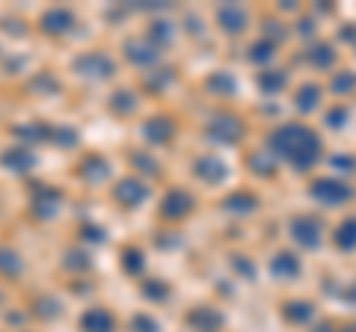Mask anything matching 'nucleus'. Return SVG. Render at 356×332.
Wrapping results in <instances>:
<instances>
[{
	"mask_svg": "<svg viewBox=\"0 0 356 332\" xmlns=\"http://www.w3.org/2000/svg\"><path fill=\"white\" fill-rule=\"evenodd\" d=\"M270 151H276L282 160L297 166V169H309L321 154V142L315 131H309L306 125H282L270 137Z\"/></svg>",
	"mask_w": 356,
	"mask_h": 332,
	"instance_id": "nucleus-1",
	"label": "nucleus"
},
{
	"mask_svg": "<svg viewBox=\"0 0 356 332\" xmlns=\"http://www.w3.org/2000/svg\"><path fill=\"white\" fill-rule=\"evenodd\" d=\"M65 202V193L60 187L54 184H33L30 193H27V211L33 219H39V223H51V219H57L60 208Z\"/></svg>",
	"mask_w": 356,
	"mask_h": 332,
	"instance_id": "nucleus-2",
	"label": "nucleus"
},
{
	"mask_svg": "<svg viewBox=\"0 0 356 332\" xmlns=\"http://www.w3.org/2000/svg\"><path fill=\"white\" fill-rule=\"evenodd\" d=\"M72 72L77 77H86V81H110L119 72V65L110 53L92 48V51H81L72 60Z\"/></svg>",
	"mask_w": 356,
	"mask_h": 332,
	"instance_id": "nucleus-3",
	"label": "nucleus"
},
{
	"mask_svg": "<svg viewBox=\"0 0 356 332\" xmlns=\"http://www.w3.org/2000/svg\"><path fill=\"white\" fill-rule=\"evenodd\" d=\"M110 196H113V202L122 211H137V208H143L152 199V187L143 181L140 175H125V179H119L113 184Z\"/></svg>",
	"mask_w": 356,
	"mask_h": 332,
	"instance_id": "nucleus-4",
	"label": "nucleus"
},
{
	"mask_svg": "<svg viewBox=\"0 0 356 332\" xmlns=\"http://www.w3.org/2000/svg\"><path fill=\"white\" fill-rule=\"evenodd\" d=\"M196 208V199L191 190H184V187H172V190H166L161 205H158V214L161 219H166V223H178V219H187L193 214Z\"/></svg>",
	"mask_w": 356,
	"mask_h": 332,
	"instance_id": "nucleus-5",
	"label": "nucleus"
},
{
	"mask_svg": "<svg viewBox=\"0 0 356 332\" xmlns=\"http://www.w3.org/2000/svg\"><path fill=\"white\" fill-rule=\"evenodd\" d=\"M74 175L83 184L98 187V184H107V179L113 175V163H110V158H104V154H98V151H86L83 158L74 163Z\"/></svg>",
	"mask_w": 356,
	"mask_h": 332,
	"instance_id": "nucleus-6",
	"label": "nucleus"
},
{
	"mask_svg": "<svg viewBox=\"0 0 356 332\" xmlns=\"http://www.w3.org/2000/svg\"><path fill=\"white\" fill-rule=\"evenodd\" d=\"M77 27V13L72 6H48L44 13L39 15V33L44 36H69V33Z\"/></svg>",
	"mask_w": 356,
	"mask_h": 332,
	"instance_id": "nucleus-7",
	"label": "nucleus"
},
{
	"mask_svg": "<svg viewBox=\"0 0 356 332\" xmlns=\"http://www.w3.org/2000/svg\"><path fill=\"white\" fill-rule=\"evenodd\" d=\"M39 163L36 149L24 146V142H15V146H6L0 151V169H6L9 175H30Z\"/></svg>",
	"mask_w": 356,
	"mask_h": 332,
	"instance_id": "nucleus-8",
	"label": "nucleus"
},
{
	"mask_svg": "<svg viewBox=\"0 0 356 332\" xmlns=\"http://www.w3.org/2000/svg\"><path fill=\"white\" fill-rule=\"evenodd\" d=\"M54 122H44V119H30V122H18V125L9 128V134H13L18 142H24V146H51L54 140Z\"/></svg>",
	"mask_w": 356,
	"mask_h": 332,
	"instance_id": "nucleus-9",
	"label": "nucleus"
},
{
	"mask_svg": "<svg viewBox=\"0 0 356 332\" xmlns=\"http://www.w3.org/2000/svg\"><path fill=\"white\" fill-rule=\"evenodd\" d=\"M140 134L149 146H170V142L175 140V134H178V122L172 116H166V113L149 116L146 122H143Z\"/></svg>",
	"mask_w": 356,
	"mask_h": 332,
	"instance_id": "nucleus-10",
	"label": "nucleus"
},
{
	"mask_svg": "<svg viewBox=\"0 0 356 332\" xmlns=\"http://www.w3.org/2000/svg\"><path fill=\"white\" fill-rule=\"evenodd\" d=\"M122 53H125V60L131 65H137V69H154L161 60V51L152 45L146 36H131L122 42Z\"/></svg>",
	"mask_w": 356,
	"mask_h": 332,
	"instance_id": "nucleus-11",
	"label": "nucleus"
},
{
	"mask_svg": "<svg viewBox=\"0 0 356 332\" xmlns=\"http://www.w3.org/2000/svg\"><path fill=\"white\" fill-rule=\"evenodd\" d=\"M205 137L211 142H220V146H235L243 137V125L238 116H214L205 125Z\"/></svg>",
	"mask_w": 356,
	"mask_h": 332,
	"instance_id": "nucleus-12",
	"label": "nucleus"
},
{
	"mask_svg": "<svg viewBox=\"0 0 356 332\" xmlns=\"http://www.w3.org/2000/svg\"><path fill=\"white\" fill-rule=\"evenodd\" d=\"M193 175L202 184H222L229 179V166L222 158H217V154H202V158H196L193 160Z\"/></svg>",
	"mask_w": 356,
	"mask_h": 332,
	"instance_id": "nucleus-13",
	"label": "nucleus"
},
{
	"mask_svg": "<svg viewBox=\"0 0 356 332\" xmlns=\"http://www.w3.org/2000/svg\"><path fill=\"white\" fill-rule=\"evenodd\" d=\"M116 315L104 306H92L77 317V329L81 332H116Z\"/></svg>",
	"mask_w": 356,
	"mask_h": 332,
	"instance_id": "nucleus-14",
	"label": "nucleus"
},
{
	"mask_svg": "<svg viewBox=\"0 0 356 332\" xmlns=\"http://www.w3.org/2000/svg\"><path fill=\"white\" fill-rule=\"evenodd\" d=\"M107 110L116 119H131L140 110V95L134 92L131 86H119V90H113L107 95Z\"/></svg>",
	"mask_w": 356,
	"mask_h": 332,
	"instance_id": "nucleus-15",
	"label": "nucleus"
},
{
	"mask_svg": "<svg viewBox=\"0 0 356 332\" xmlns=\"http://www.w3.org/2000/svg\"><path fill=\"white\" fill-rule=\"evenodd\" d=\"M60 267L65 273H72V276H83L92 270V256L83 249V243H72V247H65L63 249V256H60Z\"/></svg>",
	"mask_w": 356,
	"mask_h": 332,
	"instance_id": "nucleus-16",
	"label": "nucleus"
},
{
	"mask_svg": "<svg viewBox=\"0 0 356 332\" xmlns=\"http://www.w3.org/2000/svg\"><path fill=\"white\" fill-rule=\"evenodd\" d=\"M146 252H143V247H137V243H128V247H122L119 252V267L125 276H131V279H140L143 273H146Z\"/></svg>",
	"mask_w": 356,
	"mask_h": 332,
	"instance_id": "nucleus-17",
	"label": "nucleus"
},
{
	"mask_svg": "<svg viewBox=\"0 0 356 332\" xmlns=\"http://www.w3.org/2000/svg\"><path fill=\"white\" fill-rule=\"evenodd\" d=\"M24 258H21V252L15 247H9V243H0V279H9L15 282L24 276Z\"/></svg>",
	"mask_w": 356,
	"mask_h": 332,
	"instance_id": "nucleus-18",
	"label": "nucleus"
},
{
	"mask_svg": "<svg viewBox=\"0 0 356 332\" xmlns=\"http://www.w3.org/2000/svg\"><path fill=\"white\" fill-rule=\"evenodd\" d=\"M247 21H250L247 9L238 6V3H226V6L217 9V24L222 33H232V36H235V33H241L247 27Z\"/></svg>",
	"mask_w": 356,
	"mask_h": 332,
	"instance_id": "nucleus-19",
	"label": "nucleus"
},
{
	"mask_svg": "<svg viewBox=\"0 0 356 332\" xmlns=\"http://www.w3.org/2000/svg\"><path fill=\"white\" fill-rule=\"evenodd\" d=\"M187 326L196 329V332H217L222 326V315L217 308H208V306H199L193 312H187Z\"/></svg>",
	"mask_w": 356,
	"mask_h": 332,
	"instance_id": "nucleus-20",
	"label": "nucleus"
},
{
	"mask_svg": "<svg viewBox=\"0 0 356 332\" xmlns=\"http://www.w3.org/2000/svg\"><path fill=\"white\" fill-rule=\"evenodd\" d=\"M175 83V69L172 65H154V69H149L146 74H143V90L146 92H166L170 86Z\"/></svg>",
	"mask_w": 356,
	"mask_h": 332,
	"instance_id": "nucleus-21",
	"label": "nucleus"
},
{
	"mask_svg": "<svg viewBox=\"0 0 356 332\" xmlns=\"http://www.w3.org/2000/svg\"><path fill=\"white\" fill-rule=\"evenodd\" d=\"M291 238L297 243H303V247H315L321 240V223L315 217H297L291 223Z\"/></svg>",
	"mask_w": 356,
	"mask_h": 332,
	"instance_id": "nucleus-22",
	"label": "nucleus"
},
{
	"mask_svg": "<svg viewBox=\"0 0 356 332\" xmlns=\"http://www.w3.org/2000/svg\"><path fill=\"white\" fill-rule=\"evenodd\" d=\"M27 90H30V92H36L39 98H54V95H60V92H63V83H60V77H57V74H51V72H36V74L30 77Z\"/></svg>",
	"mask_w": 356,
	"mask_h": 332,
	"instance_id": "nucleus-23",
	"label": "nucleus"
},
{
	"mask_svg": "<svg viewBox=\"0 0 356 332\" xmlns=\"http://www.w3.org/2000/svg\"><path fill=\"white\" fill-rule=\"evenodd\" d=\"M146 39H149L158 51L166 48V45H172V39H175V24H172V21H166V18H152V21H149V30H146Z\"/></svg>",
	"mask_w": 356,
	"mask_h": 332,
	"instance_id": "nucleus-24",
	"label": "nucleus"
},
{
	"mask_svg": "<svg viewBox=\"0 0 356 332\" xmlns=\"http://www.w3.org/2000/svg\"><path fill=\"white\" fill-rule=\"evenodd\" d=\"M170 294H172V288L166 279H158V276H149V279H143L140 282V297L143 300H149V303H166L170 300Z\"/></svg>",
	"mask_w": 356,
	"mask_h": 332,
	"instance_id": "nucleus-25",
	"label": "nucleus"
},
{
	"mask_svg": "<svg viewBox=\"0 0 356 332\" xmlns=\"http://www.w3.org/2000/svg\"><path fill=\"white\" fill-rule=\"evenodd\" d=\"M30 308H33L30 315L39 320H57L63 315V303H60V297H54V294H39Z\"/></svg>",
	"mask_w": 356,
	"mask_h": 332,
	"instance_id": "nucleus-26",
	"label": "nucleus"
},
{
	"mask_svg": "<svg viewBox=\"0 0 356 332\" xmlns=\"http://www.w3.org/2000/svg\"><path fill=\"white\" fill-rule=\"evenodd\" d=\"M128 163H131V169H137L140 175H149V179H158L161 175V163L154 160V154L146 149L128 151Z\"/></svg>",
	"mask_w": 356,
	"mask_h": 332,
	"instance_id": "nucleus-27",
	"label": "nucleus"
},
{
	"mask_svg": "<svg viewBox=\"0 0 356 332\" xmlns=\"http://www.w3.org/2000/svg\"><path fill=\"white\" fill-rule=\"evenodd\" d=\"M315 199H321V202H327V205H336V202H341V199H348L350 196V190L344 184H339V181H330V179H324V181H318L315 187Z\"/></svg>",
	"mask_w": 356,
	"mask_h": 332,
	"instance_id": "nucleus-28",
	"label": "nucleus"
},
{
	"mask_svg": "<svg viewBox=\"0 0 356 332\" xmlns=\"http://www.w3.org/2000/svg\"><path fill=\"white\" fill-rule=\"evenodd\" d=\"M270 273L280 276V279H291V276L300 273V261L297 256H291V252H280V256H273L270 261Z\"/></svg>",
	"mask_w": 356,
	"mask_h": 332,
	"instance_id": "nucleus-29",
	"label": "nucleus"
},
{
	"mask_svg": "<svg viewBox=\"0 0 356 332\" xmlns=\"http://www.w3.org/2000/svg\"><path fill=\"white\" fill-rule=\"evenodd\" d=\"M51 146H54V149H65V151H69V149H77V146H81V131L72 128V125H63V122H60V125L54 128Z\"/></svg>",
	"mask_w": 356,
	"mask_h": 332,
	"instance_id": "nucleus-30",
	"label": "nucleus"
},
{
	"mask_svg": "<svg viewBox=\"0 0 356 332\" xmlns=\"http://www.w3.org/2000/svg\"><path fill=\"white\" fill-rule=\"evenodd\" d=\"M255 205H259V199H255L252 193H247V190H238V193H232V196L222 199V208L232 211V214H250Z\"/></svg>",
	"mask_w": 356,
	"mask_h": 332,
	"instance_id": "nucleus-31",
	"label": "nucleus"
},
{
	"mask_svg": "<svg viewBox=\"0 0 356 332\" xmlns=\"http://www.w3.org/2000/svg\"><path fill=\"white\" fill-rule=\"evenodd\" d=\"M107 238H110V231L102 223H95V219H83L77 226V240L81 243H104Z\"/></svg>",
	"mask_w": 356,
	"mask_h": 332,
	"instance_id": "nucleus-32",
	"label": "nucleus"
},
{
	"mask_svg": "<svg viewBox=\"0 0 356 332\" xmlns=\"http://www.w3.org/2000/svg\"><path fill=\"white\" fill-rule=\"evenodd\" d=\"M205 90L208 92H217V95H226V92L235 90V77H232L229 72H214L205 81Z\"/></svg>",
	"mask_w": 356,
	"mask_h": 332,
	"instance_id": "nucleus-33",
	"label": "nucleus"
},
{
	"mask_svg": "<svg viewBox=\"0 0 356 332\" xmlns=\"http://www.w3.org/2000/svg\"><path fill=\"white\" fill-rule=\"evenodd\" d=\"M128 329H131V332H161V324L154 320V315H149V312H137V315H131Z\"/></svg>",
	"mask_w": 356,
	"mask_h": 332,
	"instance_id": "nucleus-34",
	"label": "nucleus"
},
{
	"mask_svg": "<svg viewBox=\"0 0 356 332\" xmlns=\"http://www.w3.org/2000/svg\"><path fill=\"white\" fill-rule=\"evenodd\" d=\"M259 86H261L264 92H280L282 86H285V74L282 72H264L259 77Z\"/></svg>",
	"mask_w": 356,
	"mask_h": 332,
	"instance_id": "nucleus-35",
	"label": "nucleus"
},
{
	"mask_svg": "<svg viewBox=\"0 0 356 332\" xmlns=\"http://www.w3.org/2000/svg\"><path fill=\"white\" fill-rule=\"evenodd\" d=\"M273 42L270 39H261V42H255V45L250 48V60L252 63H267V60H270L273 57Z\"/></svg>",
	"mask_w": 356,
	"mask_h": 332,
	"instance_id": "nucleus-36",
	"label": "nucleus"
},
{
	"mask_svg": "<svg viewBox=\"0 0 356 332\" xmlns=\"http://www.w3.org/2000/svg\"><path fill=\"white\" fill-rule=\"evenodd\" d=\"M315 95H318V86H303V90L297 92V107L300 110H312L315 107Z\"/></svg>",
	"mask_w": 356,
	"mask_h": 332,
	"instance_id": "nucleus-37",
	"label": "nucleus"
},
{
	"mask_svg": "<svg viewBox=\"0 0 356 332\" xmlns=\"http://www.w3.org/2000/svg\"><path fill=\"white\" fill-rule=\"evenodd\" d=\"M353 243H356V219L339 229V247H353Z\"/></svg>",
	"mask_w": 356,
	"mask_h": 332,
	"instance_id": "nucleus-38",
	"label": "nucleus"
},
{
	"mask_svg": "<svg viewBox=\"0 0 356 332\" xmlns=\"http://www.w3.org/2000/svg\"><path fill=\"white\" fill-rule=\"evenodd\" d=\"M285 308H288V317L291 320H306L309 317V306L306 303H288Z\"/></svg>",
	"mask_w": 356,
	"mask_h": 332,
	"instance_id": "nucleus-39",
	"label": "nucleus"
},
{
	"mask_svg": "<svg viewBox=\"0 0 356 332\" xmlns=\"http://www.w3.org/2000/svg\"><path fill=\"white\" fill-rule=\"evenodd\" d=\"M72 288H74V294H89V282H83V285H81V282H74Z\"/></svg>",
	"mask_w": 356,
	"mask_h": 332,
	"instance_id": "nucleus-40",
	"label": "nucleus"
}]
</instances>
